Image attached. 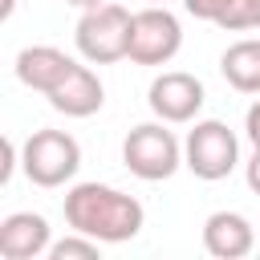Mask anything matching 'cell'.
Wrapping results in <instances>:
<instances>
[{
  "label": "cell",
  "mask_w": 260,
  "mask_h": 260,
  "mask_svg": "<svg viewBox=\"0 0 260 260\" xmlns=\"http://www.w3.org/2000/svg\"><path fill=\"white\" fill-rule=\"evenodd\" d=\"M65 219L77 236L122 244L142 232V203L106 183H77L65 195Z\"/></svg>",
  "instance_id": "cell-1"
},
{
  "label": "cell",
  "mask_w": 260,
  "mask_h": 260,
  "mask_svg": "<svg viewBox=\"0 0 260 260\" xmlns=\"http://www.w3.org/2000/svg\"><path fill=\"white\" fill-rule=\"evenodd\" d=\"M130 24H134V16L122 4H93L77 20V49L93 65L122 61L130 53Z\"/></svg>",
  "instance_id": "cell-2"
},
{
  "label": "cell",
  "mask_w": 260,
  "mask_h": 260,
  "mask_svg": "<svg viewBox=\"0 0 260 260\" xmlns=\"http://www.w3.org/2000/svg\"><path fill=\"white\" fill-rule=\"evenodd\" d=\"M81 167V150L65 130H37L24 142V175L37 187H61Z\"/></svg>",
  "instance_id": "cell-3"
},
{
  "label": "cell",
  "mask_w": 260,
  "mask_h": 260,
  "mask_svg": "<svg viewBox=\"0 0 260 260\" xmlns=\"http://www.w3.org/2000/svg\"><path fill=\"white\" fill-rule=\"evenodd\" d=\"M122 158H126L130 175H138L146 183H158V179H171L175 175V167H179V142L158 122H142V126H134L126 134Z\"/></svg>",
  "instance_id": "cell-4"
},
{
  "label": "cell",
  "mask_w": 260,
  "mask_h": 260,
  "mask_svg": "<svg viewBox=\"0 0 260 260\" xmlns=\"http://www.w3.org/2000/svg\"><path fill=\"white\" fill-rule=\"evenodd\" d=\"M183 45V28L179 20L167 12V8H146V12H134V24H130V61L134 65H167Z\"/></svg>",
  "instance_id": "cell-5"
},
{
  "label": "cell",
  "mask_w": 260,
  "mask_h": 260,
  "mask_svg": "<svg viewBox=\"0 0 260 260\" xmlns=\"http://www.w3.org/2000/svg\"><path fill=\"white\" fill-rule=\"evenodd\" d=\"M187 167L195 171V179H223L236 167V134L223 122H199L187 134Z\"/></svg>",
  "instance_id": "cell-6"
},
{
  "label": "cell",
  "mask_w": 260,
  "mask_h": 260,
  "mask_svg": "<svg viewBox=\"0 0 260 260\" xmlns=\"http://www.w3.org/2000/svg\"><path fill=\"white\" fill-rule=\"evenodd\" d=\"M150 110L162 122H191L203 110V85L191 73H162L150 81Z\"/></svg>",
  "instance_id": "cell-7"
},
{
  "label": "cell",
  "mask_w": 260,
  "mask_h": 260,
  "mask_svg": "<svg viewBox=\"0 0 260 260\" xmlns=\"http://www.w3.org/2000/svg\"><path fill=\"white\" fill-rule=\"evenodd\" d=\"M49 102H53V110H61V114H69V118H89V114L102 110L106 89H102V81H98L93 69L73 65L69 77H65L57 89H49Z\"/></svg>",
  "instance_id": "cell-8"
},
{
  "label": "cell",
  "mask_w": 260,
  "mask_h": 260,
  "mask_svg": "<svg viewBox=\"0 0 260 260\" xmlns=\"http://www.w3.org/2000/svg\"><path fill=\"white\" fill-rule=\"evenodd\" d=\"M69 69H73V61L61 49H53V45H32V49H20L16 53V77L28 89H41V93L57 89L69 77Z\"/></svg>",
  "instance_id": "cell-9"
},
{
  "label": "cell",
  "mask_w": 260,
  "mask_h": 260,
  "mask_svg": "<svg viewBox=\"0 0 260 260\" xmlns=\"http://www.w3.org/2000/svg\"><path fill=\"white\" fill-rule=\"evenodd\" d=\"M49 248V223L32 211H16L0 223V256L4 260H37Z\"/></svg>",
  "instance_id": "cell-10"
},
{
  "label": "cell",
  "mask_w": 260,
  "mask_h": 260,
  "mask_svg": "<svg viewBox=\"0 0 260 260\" xmlns=\"http://www.w3.org/2000/svg\"><path fill=\"white\" fill-rule=\"evenodd\" d=\"M203 248L215 260H240L252 252V223L236 211H215L203 223Z\"/></svg>",
  "instance_id": "cell-11"
},
{
  "label": "cell",
  "mask_w": 260,
  "mask_h": 260,
  "mask_svg": "<svg viewBox=\"0 0 260 260\" xmlns=\"http://www.w3.org/2000/svg\"><path fill=\"white\" fill-rule=\"evenodd\" d=\"M219 69H223V77H228L232 89L260 93V41H236L219 57Z\"/></svg>",
  "instance_id": "cell-12"
},
{
  "label": "cell",
  "mask_w": 260,
  "mask_h": 260,
  "mask_svg": "<svg viewBox=\"0 0 260 260\" xmlns=\"http://www.w3.org/2000/svg\"><path fill=\"white\" fill-rule=\"evenodd\" d=\"M191 16L211 20L219 28H256V8L252 0H183Z\"/></svg>",
  "instance_id": "cell-13"
},
{
  "label": "cell",
  "mask_w": 260,
  "mask_h": 260,
  "mask_svg": "<svg viewBox=\"0 0 260 260\" xmlns=\"http://www.w3.org/2000/svg\"><path fill=\"white\" fill-rule=\"evenodd\" d=\"M49 256L53 260H98V244H93V236L89 240H61L49 248Z\"/></svg>",
  "instance_id": "cell-14"
},
{
  "label": "cell",
  "mask_w": 260,
  "mask_h": 260,
  "mask_svg": "<svg viewBox=\"0 0 260 260\" xmlns=\"http://www.w3.org/2000/svg\"><path fill=\"white\" fill-rule=\"evenodd\" d=\"M12 158H16V146L4 138V142H0V183L12 179Z\"/></svg>",
  "instance_id": "cell-15"
},
{
  "label": "cell",
  "mask_w": 260,
  "mask_h": 260,
  "mask_svg": "<svg viewBox=\"0 0 260 260\" xmlns=\"http://www.w3.org/2000/svg\"><path fill=\"white\" fill-rule=\"evenodd\" d=\"M248 187L260 195V146L252 150V158H248Z\"/></svg>",
  "instance_id": "cell-16"
},
{
  "label": "cell",
  "mask_w": 260,
  "mask_h": 260,
  "mask_svg": "<svg viewBox=\"0 0 260 260\" xmlns=\"http://www.w3.org/2000/svg\"><path fill=\"white\" fill-rule=\"evenodd\" d=\"M248 138H252V146H260V102H252V110H248Z\"/></svg>",
  "instance_id": "cell-17"
},
{
  "label": "cell",
  "mask_w": 260,
  "mask_h": 260,
  "mask_svg": "<svg viewBox=\"0 0 260 260\" xmlns=\"http://www.w3.org/2000/svg\"><path fill=\"white\" fill-rule=\"evenodd\" d=\"M12 8H16V0H0V20H8V16H12Z\"/></svg>",
  "instance_id": "cell-18"
},
{
  "label": "cell",
  "mask_w": 260,
  "mask_h": 260,
  "mask_svg": "<svg viewBox=\"0 0 260 260\" xmlns=\"http://www.w3.org/2000/svg\"><path fill=\"white\" fill-rule=\"evenodd\" d=\"M69 4H77V8H93V4H106V0H69Z\"/></svg>",
  "instance_id": "cell-19"
},
{
  "label": "cell",
  "mask_w": 260,
  "mask_h": 260,
  "mask_svg": "<svg viewBox=\"0 0 260 260\" xmlns=\"http://www.w3.org/2000/svg\"><path fill=\"white\" fill-rule=\"evenodd\" d=\"M252 8H256V28H260V0H252Z\"/></svg>",
  "instance_id": "cell-20"
},
{
  "label": "cell",
  "mask_w": 260,
  "mask_h": 260,
  "mask_svg": "<svg viewBox=\"0 0 260 260\" xmlns=\"http://www.w3.org/2000/svg\"><path fill=\"white\" fill-rule=\"evenodd\" d=\"M154 4H158V0H154Z\"/></svg>",
  "instance_id": "cell-21"
}]
</instances>
